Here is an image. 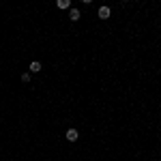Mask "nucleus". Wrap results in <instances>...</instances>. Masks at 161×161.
Masks as SVG:
<instances>
[{
  "label": "nucleus",
  "mask_w": 161,
  "mask_h": 161,
  "mask_svg": "<svg viewBox=\"0 0 161 161\" xmlns=\"http://www.w3.org/2000/svg\"><path fill=\"white\" fill-rule=\"evenodd\" d=\"M77 137H80V133H77L75 129H69V131H67V140H69V142H77Z\"/></svg>",
  "instance_id": "1"
},
{
  "label": "nucleus",
  "mask_w": 161,
  "mask_h": 161,
  "mask_svg": "<svg viewBox=\"0 0 161 161\" xmlns=\"http://www.w3.org/2000/svg\"><path fill=\"white\" fill-rule=\"evenodd\" d=\"M69 15H71V22H77V19L82 17V13L77 11V9H71V13H69Z\"/></svg>",
  "instance_id": "4"
},
{
  "label": "nucleus",
  "mask_w": 161,
  "mask_h": 161,
  "mask_svg": "<svg viewBox=\"0 0 161 161\" xmlns=\"http://www.w3.org/2000/svg\"><path fill=\"white\" fill-rule=\"evenodd\" d=\"M22 82H24V84H28V82H30V73H24V75H22Z\"/></svg>",
  "instance_id": "6"
},
{
  "label": "nucleus",
  "mask_w": 161,
  "mask_h": 161,
  "mask_svg": "<svg viewBox=\"0 0 161 161\" xmlns=\"http://www.w3.org/2000/svg\"><path fill=\"white\" fill-rule=\"evenodd\" d=\"M28 69H30V73H39V71H41V62H39V60H32Z\"/></svg>",
  "instance_id": "2"
},
{
  "label": "nucleus",
  "mask_w": 161,
  "mask_h": 161,
  "mask_svg": "<svg viewBox=\"0 0 161 161\" xmlns=\"http://www.w3.org/2000/svg\"><path fill=\"white\" fill-rule=\"evenodd\" d=\"M58 9H69V0H58Z\"/></svg>",
  "instance_id": "5"
},
{
  "label": "nucleus",
  "mask_w": 161,
  "mask_h": 161,
  "mask_svg": "<svg viewBox=\"0 0 161 161\" xmlns=\"http://www.w3.org/2000/svg\"><path fill=\"white\" fill-rule=\"evenodd\" d=\"M99 17L101 19H108V17H110V7H101L99 9Z\"/></svg>",
  "instance_id": "3"
}]
</instances>
